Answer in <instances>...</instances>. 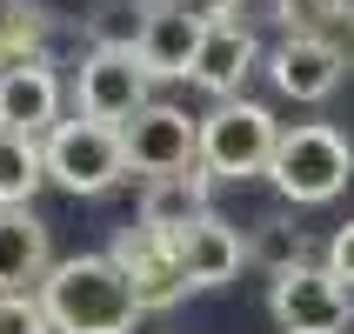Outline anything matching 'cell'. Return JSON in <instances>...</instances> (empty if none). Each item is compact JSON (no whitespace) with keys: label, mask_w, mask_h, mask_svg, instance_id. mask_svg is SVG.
Returning a JSON list of instances; mask_svg holds the SVG:
<instances>
[{"label":"cell","mask_w":354,"mask_h":334,"mask_svg":"<svg viewBox=\"0 0 354 334\" xmlns=\"http://www.w3.org/2000/svg\"><path fill=\"white\" fill-rule=\"evenodd\" d=\"M180 14H194L201 27H227L241 14V0H180Z\"/></svg>","instance_id":"20"},{"label":"cell","mask_w":354,"mask_h":334,"mask_svg":"<svg viewBox=\"0 0 354 334\" xmlns=\"http://www.w3.org/2000/svg\"><path fill=\"white\" fill-rule=\"evenodd\" d=\"M254 254V241H241L234 221L207 214L194 234H180V268H187V288H227L241 275V261Z\"/></svg>","instance_id":"14"},{"label":"cell","mask_w":354,"mask_h":334,"mask_svg":"<svg viewBox=\"0 0 354 334\" xmlns=\"http://www.w3.org/2000/svg\"><path fill=\"white\" fill-rule=\"evenodd\" d=\"M120 140H127V167L147 174V180L201 167V120L187 114V107H167V100H154L147 114H134L120 127Z\"/></svg>","instance_id":"7"},{"label":"cell","mask_w":354,"mask_h":334,"mask_svg":"<svg viewBox=\"0 0 354 334\" xmlns=\"http://www.w3.org/2000/svg\"><path fill=\"white\" fill-rule=\"evenodd\" d=\"M254 34L241 27V20H227V27H207V40H201V54H194V87H207L214 100H234L241 94V80L254 74Z\"/></svg>","instance_id":"15"},{"label":"cell","mask_w":354,"mask_h":334,"mask_svg":"<svg viewBox=\"0 0 354 334\" xmlns=\"http://www.w3.org/2000/svg\"><path fill=\"white\" fill-rule=\"evenodd\" d=\"M40 180H47V147L0 127V207H27Z\"/></svg>","instance_id":"16"},{"label":"cell","mask_w":354,"mask_h":334,"mask_svg":"<svg viewBox=\"0 0 354 334\" xmlns=\"http://www.w3.org/2000/svg\"><path fill=\"white\" fill-rule=\"evenodd\" d=\"M0 14H7V7H0Z\"/></svg>","instance_id":"22"},{"label":"cell","mask_w":354,"mask_h":334,"mask_svg":"<svg viewBox=\"0 0 354 334\" xmlns=\"http://www.w3.org/2000/svg\"><path fill=\"white\" fill-rule=\"evenodd\" d=\"M147 67H140L134 47H87L74 74V100H80V120H100V127H127L134 114H147Z\"/></svg>","instance_id":"5"},{"label":"cell","mask_w":354,"mask_h":334,"mask_svg":"<svg viewBox=\"0 0 354 334\" xmlns=\"http://www.w3.org/2000/svg\"><path fill=\"white\" fill-rule=\"evenodd\" d=\"M114 254V268L127 281H134V295L147 315H160V308H174L180 295H187V268H180V241L167 234H147V228H127V234L107 248Z\"/></svg>","instance_id":"8"},{"label":"cell","mask_w":354,"mask_h":334,"mask_svg":"<svg viewBox=\"0 0 354 334\" xmlns=\"http://www.w3.org/2000/svg\"><path fill=\"white\" fill-rule=\"evenodd\" d=\"M281 147V127L261 100H214V114H201V167L214 180L268 174Z\"/></svg>","instance_id":"3"},{"label":"cell","mask_w":354,"mask_h":334,"mask_svg":"<svg viewBox=\"0 0 354 334\" xmlns=\"http://www.w3.org/2000/svg\"><path fill=\"white\" fill-rule=\"evenodd\" d=\"M47 275H54L47 228L27 207H0V295H40Z\"/></svg>","instance_id":"13"},{"label":"cell","mask_w":354,"mask_h":334,"mask_svg":"<svg viewBox=\"0 0 354 334\" xmlns=\"http://www.w3.org/2000/svg\"><path fill=\"white\" fill-rule=\"evenodd\" d=\"M40 308H47L54 334H134L147 315L134 281L114 268V254L54 261V275L40 281Z\"/></svg>","instance_id":"1"},{"label":"cell","mask_w":354,"mask_h":334,"mask_svg":"<svg viewBox=\"0 0 354 334\" xmlns=\"http://www.w3.org/2000/svg\"><path fill=\"white\" fill-rule=\"evenodd\" d=\"M321 268H328L335 281H348V288H354V221L328 234V261H321Z\"/></svg>","instance_id":"19"},{"label":"cell","mask_w":354,"mask_h":334,"mask_svg":"<svg viewBox=\"0 0 354 334\" xmlns=\"http://www.w3.org/2000/svg\"><path fill=\"white\" fill-rule=\"evenodd\" d=\"M254 254L274 268V275H288V268H301V228H274L268 221V234L254 241Z\"/></svg>","instance_id":"18"},{"label":"cell","mask_w":354,"mask_h":334,"mask_svg":"<svg viewBox=\"0 0 354 334\" xmlns=\"http://www.w3.org/2000/svg\"><path fill=\"white\" fill-rule=\"evenodd\" d=\"M268 74H274V87L288 100H328L341 87V74H348V54L328 34H288L268 54Z\"/></svg>","instance_id":"9"},{"label":"cell","mask_w":354,"mask_h":334,"mask_svg":"<svg viewBox=\"0 0 354 334\" xmlns=\"http://www.w3.org/2000/svg\"><path fill=\"white\" fill-rule=\"evenodd\" d=\"M0 334H54L40 295H0Z\"/></svg>","instance_id":"17"},{"label":"cell","mask_w":354,"mask_h":334,"mask_svg":"<svg viewBox=\"0 0 354 334\" xmlns=\"http://www.w3.org/2000/svg\"><path fill=\"white\" fill-rule=\"evenodd\" d=\"M147 7H180V0H147Z\"/></svg>","instance_id":"21"},{"label":"cell","mask_w":354,"mask_h":334,"mask_svg":"<svg viewBox=\"0 0 354 334\" xmlns=\"http://www.w3.org/2000/svg\"><path fill=\"white\" fill-rule=\"evenodd\" d=\"M268 308H274L281 334H348V321H354V288H348V281H335L328 268H315V261H301V268L274 275Z\"/></svg>","instance_id":"6"},{"label":"cell","mask_w":354,"mask_h":334,"mask_svg":"<svg viewBox=\"0 0 354 334\" xmlns=\"http://www.w3.org/2000/svg\"><path fill=\"white\" fill-rule=\"evenodd\" d=\"M207 187H214V174L207 167H187V174H167V180H147V194H140V228L147 234H194L201 221L214 214L207 207Z\"/></svg>","instance_id":"11"},{"label":"cell","mask_w":354,"mask_h":334,"mask_svg":"<svg viewBox=\"0 0 354 334\" xmlns=\"http://www.w3.org/2000/svg\"><path fill=\"white\" fill-rule=\"evenodd\" d=\"M0 127L27 140H47L60 127V74L47 60H27V67L0 74Z\"/></svg>","instance_id":"10"},{"label":"cell","mask_w":354,"mask_h":334,"mask_svg":"<svg viewBox=\"0 0 354 334\" xmlns=\"http://www.w3.org/2000/svg\"><path fill=\"white\" fill-rule=\"evenodd\" d=\"M40 147H47V180L67 187V194H107L127 174V140H120V127H100V120H80V114L60 120Z\"/></svg>","instance_id":"4"},{"label":"cell","mask_w":354,"mask_h":334,"mask_svg":"<svg viewBox=\"0 0 354 334\" xmlns=\"http://www.w3.org/2000/svg\"><path fill=\"white\" fill-rule=\"evenodd\" d=\"M354 174V140L328 120H301V127H281V147H274V180L281 201H295V207H321V201H335Z\"/></svg>","instance_id":"2"},{"label":"cell","mask_w":354,"mask_h":334,"mask_svg":"<svg viewBox=\"0 0 354 334\" xmlns=\"http://www.w3.org/2000/svg\"><path fill=\"white\" fill-rule=\"evenodd\" d=\"M201 40H207V27H201L194 14H180V7H147V27H140V67L154 80H194V54Z\"/></svg>","instance_id":"12"}]
</instances>
